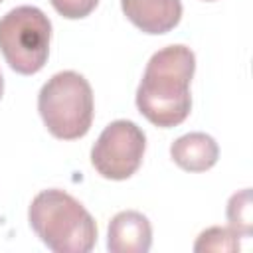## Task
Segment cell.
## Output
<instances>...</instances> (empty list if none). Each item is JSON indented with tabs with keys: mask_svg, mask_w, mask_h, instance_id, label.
I'll list each match as a JSON object with an SVG mask.
<instances>
[{
	"mask_svg": "<svg viewBox=\"0 0 253 253\" xmlns=\"http://www.w3.org/2000/svg\"><path fill=\"white\" fill-rule=\"evenodd\" d=\"M28 219L40 241L55 253H89L97 243L93 215L63 190L40 192L30 204Z\"/></svg>",
	"mask_w": 253,
	"mask_h": 253,
	"instance_id": "obj_2",
	"label": "cell"
},
{
	"mask_svg": "<svg viewBox=\"0 0 253 253\" xmlns=\"http://www.w3.org/2000/svg\"><path fill=\"white\" fill-rule=\"evenodd\" d=\"M49 2L53 10L67 20H81L89 16L99 4V0H49Z\"/></svg>",
	"mask_w": 253,
	"mask_h": 253,
	"instance_id": "obj_11",
	"label": "cell"
},
{
	"mask_svg": "<svg viewBox=\"0 0 253 253\" xmlns=\"http://www.w3.org/2000/svg\"><path fill=\"white\" fill-rule=\"evenodd\" d=\"M93 109L91 85L77 71L55 73L38 95V111L43 125L61 140L85 136L93 123Z\"/></svg>",
	"mask_w": 253,
	"mask_h": 253,
	"instance_id": "obj_3",
	"label": "cell"
},
{
	"mask_svg": "<svg viewBox=\"0 0 253 253\" xmlns=\"http://www.w3.org/2000/svg\"><path fill=\"white\" fill-rule=\"evenodd\" d=\"M121 8L132 26L150 36L166 34L182 20L180 0H121Z\"/></svg>",
	"mask_w": 253,
	"mask_h": 253,
	"instance_id": "obj_6",
	"label": "cell"
},
{
	"mask_svg": "<svg viewBox=\"0 0 253 253\" xmlns=\"http://www.w3.org/2000/svg\"><path fill=\"white\" fill-rule=\"evenodd\" d=\"M204 2H215V0H204Z\"/></svg>",
	"mask_w": 253,
	"mask_h": 253,
	"instance_id": "obj_13",
	"label": "cell"
},
{
	"mask_svg": "<svg viewBox=\"0 0 253 253\" xmlns=\"http://www.w3.org/2000/svg\"><path fill=\"white\" fill-rule=\"evenodd\" d=\"M170 156L186 172H206L215 166L219 146L213 136L206 132H188L172 142Z\"/></svg>",
	"mask_w": 253,
	"mask_h": 253,
	"instance_id": "obj_8",
	"label": "cell"
},
{
	"mask_svg": "<svg viewBox=\"0 0 253 253\" xmlns=\"http://www.w3.org/2000/svg\"><path fill=\"white\" fill-rule=\"evenodd\" d=\"M194 71L196 57L188 45L176 43L152 53L136 89L140 115L162 128L184 123L192 109L190 83Z\"/></svg>",
	"mask_w": 253,
	"mask_h": 253,
	"instance_id": "obj_1",
	"label": "cell"
},
{
	"mask_svg": "<svg viewBox=\"0 0 253 253\" xmlns=\"http://www.w3.org/2000/svg\"><path fill=\"white\" fill-rule=\"evenodd\" d=\"M150 245L152 227L140 211H119L111 219L107 231V249L111 253H146Z\"/></svg>",
	"mask_w": 253,
	"mask_h": 253,
	"instance_id": "obj_7",
	"label": "cell"
},
{
	"mask_svg": "<svg viewBox=\"0 0 253 253\" xmlns=\"http://www.w3.org/2000/svg\"><path fill=\"white\" fill-rule=\"evenodd\" d=\"M0 2H2V0H0Z\"/></svg>",
	"mask_w": 253,
	"mask_h": 253,
	"instance_id": "obj_14",
	"label": "cell"
},
{
	"mask_svg": "<svg viewBox=\"0 0 253 253\" xmlns=\"http://www.w3.org/2000/svg\"><path fill=\"white\" fill-rule=\"evenodd\" d=\"M2 93H4V77H2V71H0V99H2Z\"/></svg>",
	"mask_w": 253,
	"mask_h": 253,
	"instance_id": "obj_12",
	"label": "cell"
},
{
	"mask_svg": "<svg viewBox=\"0 0 253 253\" xmlns=\"http://www.w3.org/2000/svg\"><path fill=\"white\" fill-rule=\"evenodd\" d=\"M194 251L204 253V251H215V253H233L239 251V233L233 231L231 227H208L202 231L194 243Z\"/></svg>",
	"mask_w": 253,
	"mask_h": 253,
	"instance_id": "obj_10",
	"label": "cell"
},
{
	"mask_svg": "<svg viewBox=\"0 0 253 253\" xmlns=\"http://www.w3.org/2000/svg\"><path fill=\"white\" fill-rule=\"evenodd\" d=\"M225 215H227L229 227L233 231H237L243 237L251 235V231H253V200H251L249 188H243L229 198Z\"/></svg>",
	"mask_w": 253,
	"mask_h": 253,
	"instance_id": "obj_9",
	"label": "cell"
},
{
	"mask_svg": "<svg viewBox=\"0 0 253 253\" xmlns=\"http://www.w3.org/2000/svg\"><path fill=\"white\" fill-rule=\"evenodd\" d=\"M146 136L132 121H113L91 148V164L107 180H126L142 164Z\"/></svg>",
	"mask_w": 253,
	"mask_h": 253,
	"instance_id": "obj_5",
	"label": "cell"
},
{
	"mask_svg": "<svg viewBox=\"0 0 253 253\" xmlns=\"http://www.w3.org/2000/svg\"><path fill=\"white\" fill-rule=\"evenodd\" d=\"M51 22L36 6H18L0 18V51L20 75L38 73L49 55Z\"/></svg>",
	"mask_w": 253,
	"mask_h": 253,
	"instance_id": "obj_4",
	"label": "cell"
}]
</instances>
